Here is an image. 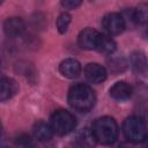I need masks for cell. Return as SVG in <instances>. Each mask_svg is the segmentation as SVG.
Masks as SVG:
<instances>
[{
    "label": "cell",
    "mask_w": 148,
    "mask_h": 148,
    "mask_svg": "<svg viewBox=\"0 0 148 148\" xmlns=\"http://www.w3.org/2000/svg\"><path fill=\"white\" fill-rule=\"evenodd\" d=\"M34 132V136L39 140V141H49L50 139H52L54 132L51 127L50 124H46L44 121H38L34 125L32 128Z\"/></svg>",
    "instance_id": "obj_12"
},
{
    "label": "cell",
    "mask_w": 148,
    "mask_h": 148,
    "mask_svg": "<svg viewBox=\"0 0 148 148\" xmlns=\"http://www.w3.org/2000/svg\"><path fill=\"white\" fill-rule=\"evenodd\" d=\"M98 36H99V32H97L92 28L83 29L77 37L79 46L83 50H95L97 46Z\"/></svg>",
    "instance_id": "obj_6"
},
{
    "label": "cell",
    "mask_w": 148,
    "mask_h": 148,
    "mask_svg": "<svg viewBox=\"0 0 148 148\" xmlns=\"http://www.w3.org/2000/svg\"><path fill=\"white\" fill-rule=\"evenodd\" d=\"M1 1H3V0H1Z\"/></svg>",
    "instance_id": "obj_23"
},
{
    "label": "cell",
    "mask_w": 148,
    "mask_h": 148,
    "mask_svg": "<svg viewBox=\"0 0 148 148\" xmlns=\"http://www.w3.org/2000/svg\"><path fill=\"white\" fill-rule=\"evenodd\" d=\"M71 15L68 13H61L57 18V29L60 34H65L71 23Z\"/></svg>",
    "instance_id": "obj_17"
},
{
    "label": "cell",
    "mask_w": 148,
    "mask_h": 148,
    "mask_svg": "<svg viewBox=\"0 0 148 148\" xmlns=\"http://www.w3.org/2000/svg\"><path fill=\"white\" fill-rule=\"evenodd\" d=\"M145 141H146V143H147V146H148V135L146 136V139H145Z\"/></svg>",
    "instance_id": "obj_21"
},
{
    "label": "cell",
    "mask_w": 148,
    "mask_h": 148,
    "mask_svg": "<svg viewBox=\"0 0 148 148\" xmlns=\"http://www.w3.org/2000/svg\"><path fill=\"white\" fill-rule=\"evenodd\" d=\"M147 34H148V29H147Z\"/></svg>",
    "instance_id": "obj_22"
},
{
    "label": "cell",
    "mask_w": 148,
    "mask_h": 148,
    "mask_svg": "<svg viewBox=\"0 0 148 148\" xmlns=\"http://www.w3.org/2000/svg\"><path fill=\"white\" fill-rule=\"evenodd\" d=\"M133 69L140 75H148V60L142 52H134L131 56Z\"/></svg>",
    "instance_id": "obj_13"
},
{
    "label": "cell",
    "mask_w": 148,
    "mask_h": 148,
    "mask_svg": "<svg viewBox=\"0 0 148 148\" xmlns=\"http://www.w3.org/2000/svg\"><path fill=\"white\" fill-rule=\"evenodd\" d=\"M50 125L56 134L66 135L75 128L76 120H75V117L69 111L57 110L52 113L50 118Z\"/></svg>",
    "instance_id": "obj_4"
},
{
    "label": "cell",
    "mask_w": 148,
    "mask_h": 148,
    "mask_svg": "<svg viewBox=\"0 0 148 148\" xmlns=\"http://www.w3.org/2000/svg\"><path fill=\"white\" fill-rule=\"evenodd\" d=\"M133 20L138 24H145L148 22V2H141L133 10Z\"/></svg>",
    "instance_id": "obj_16"
},
{
    "label": "cell",
    "mask_w": 148,
    "mask_h": 148,
    "mask_svg": "<svg viewBox=\"0 0 148 148\" xmlns=\"http://www.w3.org/2000/svg\"><path fill=\"white\" fill-rule=\"evenodd\" d=\"M67 101L72 109L79 112H88L96 103V95L89 86L76 83L69 88Z\"/></svg>",
    "instance_id": "obj_1"
},
{
    "label": "cell",
    "mask_w": 148,
    "mask_h": 148,
    "mask_svg": "<svg viewBox=\"0 0 148 148\" xmlns=\"http://www.w3.org/2000/svg\"><path fill=\"white\" fill-rule=\"evenodd\" d=\"M18 90V86L15 80L10 77H2L0 82V99L6 102L10 99Z\"/></svg>",
    "instance_id": "obj_11"
},
{
    "label": "cell",
    "mask_w": 148,
    "mask_h": 148,
    "mask_svg": "<svg viewBox=\"0 0 148 148\" xmlns=\"http://www.w3.org/2000/svg\"><path fill=\"white\" fill-rule=\"evenodd\" d=\"M82 0H61V6L65 9H75L81 5Z\"/></svg>",
    "instance_id": "obj_18"
},
{
    "label": "cell",
    "mask_w": 148,
    "mask_h": 148,
    "mask_svg": "<svg viewBox=\"0 0 148 148\" xmlns=\"http://www.w3.org/2000/svg\"><path fill=\"white\" fill-rule=\"evenodd\" d=\"M123 133L128 141L133 143H140L145 141L147 136L146 124L141 118L136 116L128 117L123 123Z\"/></svg>",
    "instance_id": "obj_3"
},
{
    "label": "cell",
    "mask_w": 148,
    "mask_h": 148,
    "mask_svg": "<svg viewBox=\"0 0 148 148\" xmlns=\"http://www.w3.org/2000/svg\"><path fill=\"white\" fill-rule=\"evenodd\" d=\"M96 141L102 145H111L118 138V125L111 117H101L91 126Z\"/></svg>",
    "instance_id": "obj_2"
},
{
    "label": "cell",
    "mask_w": 148,
    "mask_h": 148,
    "mask_svg": "<svg viewBox=\"0 0 148 148\" xmlns=\"http://www.w3.org/2000/svg\"><path fill=\"white\" fill-rule=\"evenodd\" d=\"M96 50H98L99 52H104V53H113L116 50V42L113 40V38L111 37V35H105V34H99L98 36V40H97V46Z\"/></svg>",
    "instance_id": "obj_14"
},
{
    "label": "cell",
    "mask_w": 148,
    "mask_h": 148,
    "mask_svg": "<svg viewBox=\"0 0 148 148\" xmlns=\"http://www.w3.org/2000/svg\"><path fill=\"white\" fill-rule=\"evenodd\" d=\"M96 142V138L89 128H82L76 135V145L80 147H92Z\"/></svg>",
    "instance_id": "obj_15"
},
{
    "label": "cell",
    "mask_w": 148,
    "mask_h": 148,
    "mask_svg": "<svg viewBox=\"0 0 148 148\" xmlns=\"http://www.w3.org/2000/svg\"><path fill=\"white\" fill-rule=\"evenodd\" d=\"M25 24L20 17H9L3 23V31L8 37H17L23 34Z\"/></svg>",
    "instance_id": "obj_9"
},
{
    "label": "cell",
    "mask_w": 148,
    "mask_h": 148,
    "mask_svg": "<svg viewBox=\"0 0 148 148\" xmlns=\"http://www.w3.org/2000/svg\"><path fill=\"white\" fill-rule=\"evenodd\" d=\"M133 89L132 87L125 82V81H119L116 82L111 88H110V96L117 101H125L128 99L132 96Z\"/></svg>",
    "instance_id": "obj_10"
},
{
    "label": "cell",
    "mask_w": 148,
    "mask_h": 148,
    "mask_svg": "<svg viewBox=\"0 0 148 148\" xmlns=\"http://www.w3.org/2000/svg\"><path fill=\"white\" fill-rule=\"evenodd\" d=\"M59 72L68 79L77 77L81 73V65L76 59L68 58L60 62L59 65Z\"/></svg>",
    "instance_id": "obj_8"
},
{
    "label": "cell",
    "mask_w": 148,
    "mask_h": 148,
    "mask_svg": "<svg viewBox=\"0 0 148 148\" xmlns=\"http://www.w3.org/2000/svg\"><path fill=\"white\" fill-rule=\"evenodd\" d=\"M119 64H125V61L120 58H117V59H112L111 62H110V68L114 72H119V71H123L125 67L124 66H119Z\"/></svg>",
    "instance_id": "obj_20"
},
{
    "label": "cell",
    "mask_w": 148,
    "mask_h": 148,
    "mask_svg": "<svg viewBox=\"0 0 148 148\" xmlns=\"http://www.w3.org/2000/svg\"><path fill=\"white\" fill-rule=\"evenodd\" d=\"M15 142H16V145H18V146H23V147L32 146V141H31L30 136H29V135H25V134H22V135L17 136L16 140H15Z\"/></svg>",
    "instance_id": "obj_19"
},
{
    "label": "cell",
    "mask_w": 148,
    "mask_h": 148,
    "mask_svg": "<svg viewBox=\"0 0 148 148\" xmlns=\"http://www.w3.org/2000/svg\"><path fill=\"white\" fill-rule=\"evenodd\" d=\"M84 75L86 79L90 82V83H102L103 81H105L106 79V69L96 62H90L84 68Z\"/></svg>",
    "instance_id": "obj_7"
},
{
    "label": "cell",
    "mask_w": 148,
    "mask_h": 148,
    "mask_svg": "<svg viewBox=\"0 0 148 148\" xmlns=\"http://www.w3.org/2000/svg\"><path fill=\"white\" fill-rule=\"evenodd\" d=\"M102 24H103V28L105 29V31L111 36L119 35L125 29V20L118 13L106 14L102 20Z\"/></svg>",
    "instance_id": "obj_5"
}]
</instances>
